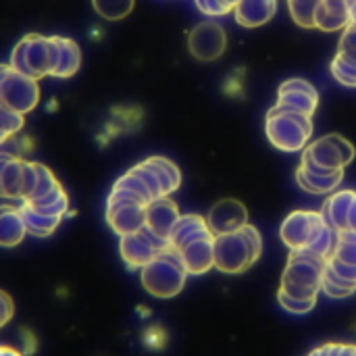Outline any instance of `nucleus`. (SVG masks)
<instances>
[{"mask_svg":"<svg viewBox=\"0 0 356 356\" xmlns=\"http://www.w3.org/2000/svg\"><path fill=\"white\" fill-rule=\"evenodd\" d=\"M140 271H142L140 277H142L144 290L152 294L154 298H163V300L177 296L184 290L186 277H188V271L181 263L179 252L171 246L159 252Z\"/></svg>","mask_w":356,"mask_h":356,"instance_id":"obj_1","label":"nucleus"},{"mask_svg":"<svg viewBox=\"0 0 356 356\" xmlns=\"http://www.w3.org/2000/svg\"><path fill=\"white\" fill-rule=\"evenodd\" d=\"M313 136V121L309 115L273 106L267 115V138L284 152H298Z\"/></svg>","mask_w":356,"mask_h":356,"instance_id":"obj_2","label":"nucleus"},{"mask_svg":"<svg viewBox=\"0 0 356 356\" xmlns=\"http://www.w3.org/2000/svg\"><path fill=\"white\" fill-rule=\"evenodd\" d=\"M15 71L25 73L33 79L52 75L54 69V35L46 38L40 33L25 35L10 54L8 63Z\"/></svg>","mask_w":356,"mask_h":356,"instance_id":"obj_3","label":"nucleus"},{"mask_svg":"<svg viewBox=\"0 0 356 356\" xmlns=\"http://www.w3.org/2000/svg\"><path fill=\"white\" fill-rule=\"evenodd\" d=\"M353 159H355L353 144L348 140L332 134V136L319 138L305 150L300 169H305L309 173L330 175V173L342 171Z\"/></svg>","mask_w":356,"mask_h":356,"instance_id":"obj_4","label":"nucleus"},{"mask_svg":"<svg viewBox=\"0 0 356 356\" xmlns=\"http://www.w3.org/2000/svg\"><path fill=\"white\" fill-rule=\"evenodd\" d=\"M146 207L148 204L138 194L113 186L106 202V221L119 236L136 234L146 225Z\"/></svg>","mask_w":356,"mask_h":356,"instance_id":"obj_5","label":"nucleus"},{"mask_svg":"<svg viewBox=\"0 0 356 356\" xmlns=\"http://www.w3.org/2000/svg\"><path fill=\"white\" fill-rule=\"evenodd\" d=\"M40 102V86L38 79L15 71L10 65L6 73L0 77V104L25 115L33 111Z\"/></svg>","mask_w":356,"mask_h":356,"instance_id":"obj_6","label":"nucleus"},{"mask_svg":"<svg viewBox=\"0 0 356 356\" xmlns=\"http://www.w3.org/2000/svg\"><path fill=\"white\" fill-rule=\"evenodd\" d=\"M257 261L242 232L215 236V267L223 273H242Z\"/></svg>","mask_w":356,"mask_h":356,"instance_id":"obj_7","label":"nucleus"},{"mask_svg":"<svg viewBox=\"0 0 356 356\" xmlns=\"http://www.w3.org/2000/svg\"><path fill=\"white\" fill-rule=\"evenodd\" d=\"M325 219L321 213L315 211H294L284 223H282V240L290 250H305L309 248L317 236L325 227Z\"/></svg>","mask_w":356,"mask_h":356,"instance_id":"obj_8","label":"nucleus"},{"mask_svg":"<svg viewBox=\"0 0 356 356\" xmlns=\"http://www.w3.org/2000/svg\"><path fill=\"white\" fill-rule=\"evenodd\" d=\"M171 244L169 240H163L159 236H154L152 232H148L146 227H142L136 234H127L121 236L119 242V250H121V259L125 261V265L129 269H142L144 265H148L159 252L167 250Z\"/></svg>","mask_w":356,"mask_h":356,"instance_id":"obj_9","label":"nucleus"},{"mask_svg":"<svg viewBox=\"0 0 356 356\" xmlns=\"http://www.w3.org/2000/svg\"><path fill=\"white\" fill-rule=\"evenodd\" d=\"M327 259L317 257L309 250H292L288 267L282 275V284H294V286H305L321 292V282L325 273Z\"/></svg>","mask_w":356,"mask_h":356,"instance_id":"obj_10","label":"nucleus"},{"mask_svg":"<svg viewBox=\"0 0 356 356\" xmlns=\"http://www.w3.org/2000/svg\"><path fill=\"white\" fill-rule=\"evenodd\" d=\"M246 223H248V211L240 200H234V198L219 200L209 211V217H207V225L213 232V236L240 232Z\"/></svg>","mask_w":356,"mask_h":356,"instance_id":"obj_11","label":"nucleus"},{"mask_svg":"<svg viewBox=\"0 0 356 356\" xmlns=\"http://www.w3.org/2000/svg\"><path fill=\"white\" fill-rule=\"evenodd\" d=\"M225 50V31L219 23L207 21L190 33V52L200 60H215Z\"/></svg>","mask_w":356,"mask_h":356,"instance_id":"obj_12","label":"nucleus"},{"mask_svg":"<svg viewBox=\"0 0 356 356\" xmlns=\"http://www.w3.org/2000/svg\"><path fill=\"white\" fill-rule=\"evenodd\" d=\"M317 102H319L317 90L305 79H290L280 88L277 106H284L288 111H296L313 117V113L317 111Z\"/></svg>","mask_w":356,"mask_h":356,"instance_id":"obj_13","label":"nucleus"},{"mask_svg":"<svg viewBox=\"0 0 356 356\" xmlns=\"http://www.w3.org/2000/svg\"><path fill=\"white\" fill-rule=\"evenodd\" d=\"M181 263L188 271V275H202L215 267V236L198 238L179 250Z\"/></svg>","mask_w":356,"mask_h":356,"instance_id":"obj_14","label":"nucleus"},{"mask_svg":"<svg viewBox=\"0 0 356 356\" xmlns=\"http://www.w3.org/2000/svg\"><path fill=\"white\" fill-rule=\"evenodd\" d=\"M179 209L173 200H169L167 196L154 198L148 207H146V229L152 232L154 236L169 240V234L173 229V225L179 219Z\"/></svg>","mask_w":356,"mask_h":356,"instance_id":"obj_15","label":"nucleus"},{"mask_svg":"<svg viewBox=\"0 0 356 356\" xmlns=\"http://www.w3.org/2000/svg\"><path fill=\"white\" fill-rule=\"evenodd\" d=\"M81 65V48L75 40L54 35V69L52 77H71Z\"/></svg>","mask_w":356,"mask_h":356,"instance_id":"obj_16","label":"nucleus"},{"mask_svg":"<svg viewBox=\"0 0 356 356\" xmlns=\"http://www.w3.org/2000/svg\"><path fill=\"white\" fill-rule=\"evenodd\" d=\"M213 236V232L207 225V219L200 215H181L177 219V223L173 225L171 234H169V244L171 248L179 250L181 246L198 240V238H207Z\"/></svg>","mask_w":356,"mask_h":356,"instance_id":"obj_17","label":"nucleus"},{"mask_svg":"<svg viewBox=\"0 0 356 356\" xmlns=\"http://www.w3.org/2000/svg\"><path fill=\"white\" fill-rule=\"evenodd\" d=\"M25 236H27V227H25L19 207L2 204L0 207V246L13 248L21 244Z\"/></svg>","mask_w":356,"mask_h":356,"instance_id":"obj_18","label":"nucleus"},{"mask_svg":"<svg viewBox=\"0 0 356 356\" xmlns=\"http://www.w3.org/2000/svg\"><path fill=\"white\" fill-rule=\"evenodd\" d=\"M355 200L356 192H353V190H342V192L334 194L321 209V215H323L325 223L336 232L348 229V215H350V209H353Z\"/></svg>","mask_w":356,"mask_h":356,"instance_id":"obj_19","label":"nucleus"},{"mask_svg":"<svg viewBox=\"0 0 356 356\" xmlns=\"http://www.w3.org/2000/svg\"><path fill=\"white\" fill-rule=\"evenodd\" d=\"M275 0H240L236 4V17L246 27L265 23L275 13Z\"/></svg>","mask_w":356,"mask_h":356,"instance_id":"obj_20","label":"nucleus"},{"mask_svg":"<svg viewBox=\"0 0 356 356\" xmlns=\"http://www.w3.org/2000/svg\"><path fill=\"white\" fill-rule=\"evenodd\" d=\"M152 173L156 175L159 184H161V190H163V196H169L171 192H175L181 184V173L177 169V165L165 156H150L144 161Z\"/></svg>","mask_w":356,"mask_h":356,"instance_id":"obj_21","label":"nucleus"},{"mask_svg":"<svg viewBox=\"0 0 356 356\" xmlns=\"http://www.w3.org/2000/svg\"><path fill=\"white\" fill-rule=\"evenodd\" d=\"M344 177V169L342 171H336V173H330V175H319V173H309L305 169H298L296 171V181L302 190L311 192V194H330L334 192L340 181Z\"/></svg>","mask_w":356,"mask_h":356,"instance_id":"obj_22","label":"nucleus"},{"mask_svg":"<svg viewBox=\"0 0 356 356\" xmlns=\"http://www.w3.org/2000/svg\"><path fill=\"white\" fill-rule=\"evenodd\" d=\"M23 202L29 204L33 211H38V213H42V215L58 217V219H63L65 213H67V209H69V198H67L63 186L54 188L50 194H46V196H42V198H38V200H23Z\"/></svg>","mask_w":356,"mask_h":356,"instance_id":"obj_23","label":"nucleus"},{"mask_svg":"<svg viewBox=\"0 0 356 356\" xmlns=\"http://www.w3.org/2000/svg\"><path fill=\"white\" fill-rule=\"evenodd\" d=\"M19 211H21V215H23L27 234H31V236H35V238H46V236H50V234L58 227V223H60L58 217L42 215V213L33 211V209H31L29 204H25V202L19 204Z\"/></svg>","mask_w":356,"mask_h":356,"instance_id":"obj_24","label":"nucleus"},{"mask_svg":"<svg viewBox=\"0 0 356 356\" xmlns=\"http://www.w3.org/2000/svg\"><path fill=\"white\" fill-rule=\"evenodd\" d=\"M94 10L106 21H119L134 8V0H92Z\"/></svg>","mask_w":356,"mask_h":356,"instance_id":"obj_25","label":"nucleus"},{"mask_svg":"<svg viewBox=\"0 0 356 356\" xmlns=\"http://www.w3.org/2000/svg\"><path fill=\"white\" fill-rule=\"evenodd\" d=\"M58 186H60V184H58V179L54 177V173H52L48 167L35 163V186H33V192H31V196H29L27 200H38V198L50 194V192H52L54 188H58Z\"/></svg>","mask_w":356,"mask_h":356,"instance_id":"obj_26","label":"nucleus"},{"mask_svg":"<svg viewBox=\"0 0 356 356\" xmlns=\"http://www.w3.org/2000/svg\"><path fill=\"white\" fill-rule=\"evenodd\" d=\"M21 127H23V115L8 108V106H4V104H0V134L4 138H10Z\"/></svg>","mask_w":356,"mask_h":356,"instance_id":"obj_27","label":"nucleus"},{"mask_svg":"<svg viewBox=\"0 0 356 356\" xmlns=\"http://www.w3.org/2000/svg\"><path fill=\"white\" fill-rule=\"evenodd\" d=\"M277 302L282 305V309H286L288 313L292 315H307L315 309L317 300H300V298H294V296H288L284 290L277 292Z\"/></svg>","mask_w":356,"mask_h":356,"instance_id":"obj_28","label":"nucleus"},{"mask_svg":"<svg viewBox=\"0 0 356 356\" xmlns=\"http://www.w3.org/2000/svg\"><path fill=\"white\" fill-rule=\"evenodd\" d=\"M332 71H334V77L348 86V88H356V63L346 60L344 56H338L334 63H332Z\"/></svg>","mask_w":356,"mask_h":356,"instance_id":"obj_29","label":"nucleus"},{"mask_svg":"<svg viewBox=\"0 0 356 356\" xmlns=\"http://www.w3.org/2000/svg\"><path fill=\"white\" fill-rule=\"evenodd\" d=\"M327 269H330L336 277H340L346 286L356 288V265H348V263H342V261L330 257V259H327Z\"/></svg>","mask_w":356,"mask_h":356,"instance_id":"obj_30","label":"nucleus"},{"mask_svg":"<svg viewBox=\"0 0 356 356\" xmlns=\"http://www.w3.org/2000/svg\"><path fill=\"white\" fill-rule=\"evenodd\" d=\"M240 232H242V236L246 238V242H248V246H250V250H252L254 261H259V257L263 254V238H261V232H259L254 225H250V223H246Z\"/></svg>","mask_w":356,"mask_h":356,"instance_id":"obj_31","label":"nucleus"},{"mask_svg":"<svg viewBox=\"0 0 356 356\" xmlns=\"http://www.w3.org/2000/svg\"><path fill=\"white\" fill-rule=\"evenodd\" d=\"M332 257L338 259V261H342V263L356 265V244L355 242H342V240H338Z\"/></svg>","mask_w":356,"mask_h":356,"instance_id":"obj_32","label":"nucleus"},{"mask_svg":"<svg viewBox=\"0 0 356 356\" xmlns=\"http://www.w3.org/2000/svg\"><path fill=\"white\" fill-rule=\"evenodd\" d=\"M288 296H294V298H300V300H317L319 296V290H313V288H305V286H294V284H282V288Z\"/></svg>","mask_w":356,"mask_h":356,"instance_id":"obj_33","label":"nucleus"},{"mask_svg":"<svg viewBox=\"0 0 356 356\" xmlns=\"http://www.w3.org/2000/svg\"><path fill=\"white\" fill-rule=\"evenodd\" d=\"M13 313H15V305H13L10 296L0 290V327H4L10 321Z\"/></svg>","mask_w":356,"mask_h":356,"instance_id":"obj_34","label":"nucleus"},{"mask_svg":"<svg viewBox=\"0 0 356 356\" xmlns=\"http://www.w3.org/2000/svg\"><path fill=\"white\" fill-rule=\"evenodd\" d=\"M356 350V346H350V344H342L340 346V353L338 356H353V353Z\"/></svg>","mask_w":356,"mask_h":356,"instance_id":"obj_35","label":"nucleus"},{"mask_svg":"<svg viewBox=\"0 0 356 356\" xmlns=\"http://www.w3.org/2000/svg\"><path fill=\"white\" fill-rule=\"evenodd\" d=\"M0 356H23L19 350L8 348V346H0Z\"/></svg>","mask_w":356,"mask_h":356,"instance_id":"obj_36","label":"nucleus"},{"mask_svg":"<svg viewBox=\"0 0 356 356\" xmlns=\"http://www.w3.org/2000/svg\"><path fill=\"white\" fill-rule=\"evenodd\" d=\"M309 356H330V344H325V346H321V348L313 350Z\"/></svg>","mask_w":356,"mask_h":356,"instance_id":"obj_37","label":"nucleus"},{"mask_svg":"<svg viewBox=\"0 0 356 356\" xmlns=\"http://www.w3.org/2000/svg\"><path fill=\"white\" fill-rule=\"evenodd\" d=\"M4 140H6V138H4V136H2V134H0V144H2V142H4Z\"/></svg>","mask_w":356,"mask_h":356,"instance_id":"obj_38","label":"nucleus"},{"mask_svg":"<svg viewBox=\"0 0 356 356\" xmlns=\"http://www.w3.org/2000/svg\"><path fill=\"white\" fill-rule=\"evenodd\" d=\"M353 356H356V350H355V353H353Z\"/></svg>","mask_w":356,"mask_h":356,"instance_id":"obj_39","label":"nucleus"}]
</instances>
